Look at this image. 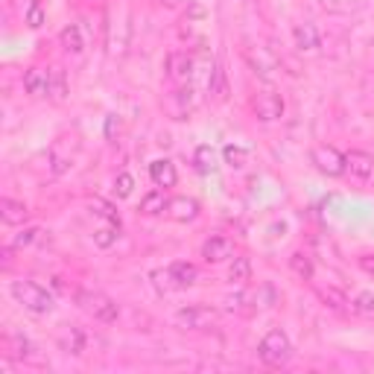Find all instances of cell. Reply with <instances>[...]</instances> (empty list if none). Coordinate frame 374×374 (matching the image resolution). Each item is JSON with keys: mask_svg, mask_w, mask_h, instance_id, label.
<instances>
[{"mask_svg": "<svg viewBox=\"0 0 374 374\" xmlns=\"http://www.w3.org/2000/svg\"><path fill=\"white\" fill-rule=\"evenodd\" d=\"M88 208H91L97 217H102L105 222H117L120 225V213H117V208L112 202H105V199H100V196H94V199H88Z\"/></svg>", "mask_w": 374, "mask_h": 374, "instance_id": "d4e9b609", "label": "cell"}, {"mask_svg": "<svg viewBox=\"0 0 374 374\" xmlns=\"http://www.w3.org/2000/svg\"><path fill=\"white\" fill-rule=\"evenodd\" d=\"M231 255H234V243H231L228 237H222V234H213V237H208L202 243V258L208 263H222Z\"/></svg>", "mask_w": 374, "mask_h": 374, "instance_id": "30bf717a", "label": "cell"}, {"mask_svg": "<svg viewBox=\"0 0 374 374\" xmlns=\"http://www.w3.org/2000/svg\"><path fill=\"white\" fill-rule=\"evenodd\" d=\"M62 348L67 354H74V357H79V354L85 351V330L82 328H67V333L62 336Z\"/></svg>", "mask_w": 374, "mask_h": 374, "instance_id": "603a6c76", "label": "cell"}, {"mask_svg": "<svg viewBox=\"0 0 374 374\" xmlns=\"http://www.w3.org/2000/svg\"><path fill=\"white\" fill-rule=\"evenodd\" d=\"M310 161H313V167H316L319 173H322V175H330V179H340V175H345V155L336 149V147H328V144L313 147Z\"/></svg>", "mask_w": 374, "mask_h": 374, "instance_id": "5b68a950", "label": "cell"}, {"mask_svg": "<svg viewBox=\"0 0 374 374\" xmlns=\"http://www.w3.org/2000/svg\"><path fill=\"white\" fill-rule=\"evenodd\" d=\"M217 319H220V313L208 305H187L175 313V325L185 330H208L217 325Z\"/></svg>", "mask_w": 374, "mask_h": 374, "instance_id": "277c9868", "label": "cell"}, {"mask_svg": "<svg viewBox=\"0 0 374 374\" xmlns=\"http://www.w3.org/2000/svg\"><path fill=\"white\" fill-rule=\"evenodd\" d=\"M167 74L175 82H187L193 76V56L187 50H175L167 56Z\"/></svg>", "mask_w": 374, "mask_h": 374, "instance_id": "8fae6325", "label": "cell"}, {"mask_svg": "<svg viewBox=\"0 0 374 374\" xmlns=\"http://www.w3.org/2000/svg\"><path fill=\"white\" fill-rule=\"evenodd\" d=\"M290 269H293L301 281H313V260H310V255H305V252H293V255H290Z\"/></svg>", "mask_w": 374, "mask_h": 374, "instance_id": "cb8c5ba5", "label": "cell"}, {"mask_svg": "<svg viewBox=\"0 0 374 374\" xmlns=\"http://www.w3.org/2000/svg\"><path fill=\"white\" fill-rule=\"evenodd\" d=\"M114 190H117V196H120V199H129V196H132V190H135V179H132L129 173H120L117 179H114Z\"/></svg>", "mask_w": 374, "mask_h": 374, "instance_id": "4dcf8cb0", "label": "cell"}, {"mask_svg": "<svg viewBox=\"0 0 374 374\" xmlns=\"http://www.w3.org/2000/svg\"><path fill=\"white\" fill-rule=\"evenodd\" d=\"M0 220H4L6 225H24L29 220V208L24 202L18 199H0Z\"/></svg>", "mask_w": 374, "mask_h": 374, "instance_id": "9a60e30c", "label": "cell"}, {"mask_svg": "<svg viewBox=\"0 0 374 374\" xmlns=\"http://www.w3.org/2000/svg\"><path fill=\"white\" fill-rule=\"evenodd\" d=\"M167 202L170 199L161 190H152V193H147L144 199H140V213H144V217H158V213L167 211Z\"/></svg>", "mask_w": 374, "mask_h": 374, "instance_id": "d6986e66", "label": "cell"}, {"mask_svg": "<svg viewBox=\"0 0 374 374\" xmlns=\"http://www.w3.org/2000/svg\"><path fill=\"white\" fill-rule=\"evenodd\" d=\"M76 305H79L82 310H88V313H91L97 322H102V325L117 322V316H120L117 301L109 298L105 293H97V290H76Z\"/></svg>", "mask_w": 374, "mask_h": 374, "instance_id": "3957f363", "label": "cell"}, {"mask_svg": "<svg viewBox=\"0 0 374 374\" xmlns=\"http://www.w3.org/2000/svg\"><path fill=\"white\" fill-rule=\"evenodd\" d=\"M39 234H41V231L35 228V225H29V228H24L21 234L15 237V246H18V248H24V246H32L35 240H39Z\"/></svg>", "mask_w": 374, "mask_h": 374, "instance_id": "1f68e13d", "label": "cell"}, {"mask_svg": "<svg viewBox=\"0 0 374 374\" xmlns=\"http://www.w3.org/2000/svg\"><path fill=\"white\" fill-rule=\"evenodd\" d=\"M222 158H225V164H228V167L243 170V167L248 164V149L240 147V144H228V147L222 149Z\"/></svg>", "mask_w": 374, "mask_h": 374, "instance_id": "484cf974", "label": "cell"}, {"mask_svg": "<svg viewBox=\"0 0 374 374\" xmlns=\"http://www.w3.org/2000/svg\"><path fill=\"white\" fill-rule=\"evenodd\" d=\"M167 213L175 222H193L199 217V202H196L193 196H173L167 202Z\"/></svg>", "mask_w": 374, "mask_h": 374, "instance_id": "9c48e42d", "label": "cell"}, {"mask_svg": "<svg viewBox=\"0 0 374 374\" xmlns=\"http://www.w3.org/2000/svg\"><path fill=\"white\" fill-rule=\"evenodd\" d=\"M319 298H322L330 310H342V307L348 305V301H345V295H342L340 290H333V287H328V290H319Z\"/></svg>", "mask_w": 374, "mask_h": 374, "instance_id": "f546056e", "label": "cell"}, {"mask_svg": "<svg viewBox=\"0 0 374 374\" xmlns=\"http://www.w3.org/2000/svg\"><path fill=\"white\" fill-rule=\"evenodd\" d=\"M293 39H295V47H298L301 53H310V50H316L319 44H322V32H319L316 24L305 21V24H295Z\"/></svg>", "mask_w": 374, "mask_h": 374, "instance_id": "4fadbf2b", "label": "cell"}, {"mask_svg": "<svg viewBox=\"0 0 374 374\" xmlns=\"http://www.w3.org/2000/svg\"><path fill=\"white\" fill-rule=\"evenodd\" d=\"M283 97L281 94H272V91H263V94H258L255 100H252V112H255V117L258 120H281L283 117Z\"/></svg>", "mask_w": 374, "mask_h": 374, "instance_id": "52a82bcc", "label": "cell"}, {"mask_svg": "<svg viewBox=\"0 0 374 374\" xmlns=\"http://www.w3.org/2000/svg\"><path fill=\"white\" fill-rule=\"evenodd\" d=\"M228 281L231 283H246V281H252V260L248 258H234L228 266Z\"/></svg>", "mask_w": 374, "mask_h": 374, "instance_id": "7402d4cb", "label": "cell"}, {"mask_svg": "<svg viewBox=\"0 0 374 374\" xmlns=\"http://www.w3.org/2000/svg\"><path fill=\"white\" fill-rule=\"evenodd\" d=\"M117 237H120V225L117 222H105L97 234H94V243L100 246V248H112L114 243H117Z\"/></svg>", "mask_w": 374, "mask_h": 374, "instance_id": "4316f807", "label": "cell"}, {"mask_svg": "<svg viewBox=\"0 0 374 374\" xmlns=\"http://www.w3.org/2000/svg\"><path fill=\"white\" fill-rule=\"evenodd\" d=\"M167 278L173 281V287H193L196 278H199V269L187 260H175L167 269Z\"/></svg>", "mask_w": 374, "mask_h": 374, "instance_id": "2e32d148", "label": "cell"}, {"mask_svg": "<svg viewBox=\"0 0 374 374\" xmlns=\"http://www.w3.org/2000/svg\"><path fill=\"white\" fill-rule=\"evenodd\" d=\"M193 164H196V170H199V173H213V170H217V149L208 147V144L196 147Z\"/></svg>", "mask_w": 374, "mask_h": 374, "instance_id": "44dd1931", "label": "cell"}, {"mask_svg": "<svg viewBox=\"0 0 374 374\" xmlns=\"http://www.w3.org/2000/svg\"><path fill=\"white\" fill-rule=\"evenodd\" d=\"M357 266L366 272V275H374V252H366V255H360L357 258Z\"/></svg>", "mask_w": 374, "mask_h": 374, "instance_id": "836d02e7", "label": "cell"}, {"mask_svg": "<svg viewBox=\"0 0 374 374\" xmlns=\"http://www.w3.org/2000/svg\"><path fill=\"white\" fill-rule=\"evenodd\" d=\"M12 298L21 305L27 313H35V316H47L50 310H53V295L44 290V287H39L35 281H12Z\"/></svg>", "mask_w": 374, "mask_h": 374, "instance_id": "6da1fadb", "label": "cell"}, {"mask_svg": "<svg viewBox=\"0 0 374 374\" xmlns=\"http://www.w3.org/2000/svg\"><path fill=\"white\" fill-rule=\"evenodd\" d=\"M6 345L12 348V351H9V357H15V360H27V363H39V357H35V345L27 340V336L9 333V336H6Z\"/></svg>", "mask_w": 374, "mask_h": 374, "instance_id": "e0dca14e", "label": "cell"}, {"mask_svg": "<svg viewBox=\"0 0 374 374\" xmlns=\"http://www.w3.org/2000/svg\"><path fill=\"white\" fill-rule=\"evenodd\" d=\"M161 4H167V6H175V4H182V0H161Z\"/></svg>", "mask_w": 374, "mask_h": 374, "instance_id": "d590c367", "label": "cell"}, {"mask_svg": "<svg viewBox=\"0 0 374 374\" xmlns=\"http://www.w3.org/2000/svg\"><path fill=\"white\" fill-rule=\"evenodd\" d=\"M149 179L158 185V187H173L179 182V173H175V164L167 161V158H158V161L149 164Z\"/></svg>", "mask_w": 374, "mask_h": 374, "instance_id": "5bb4252c", "label": "cell"}, {"mask_svg": "<svg viewBox=\"0 0 374 374\" xmlns=\"http://www.w3.org/2000/svg\"><path fill=\"white\" fill-rule=\"evenodd\" d=\"M24 21H27V27L29 29H39L44 21H47V12H44V6L35 0V4H29V9H27V15H24Z\"/></svg>", "mask_w": 374, "mask_h": 374, "instance_id": "83f0119b", "label": "cell"}, {"mask_svg": "<svg viewBox=\"0 0 374 374\" xmlns=\"http://www.w3.org/2000/svg\"><path fill=\"white\" fill-rule=\"evenodd\" d=\"M24 91L29 97H47L50 94V70L44 67H29L24 74Z\"/></svg>", "mask_w": 374, "mask_h": 374, "instance_id": "7c38bea8", "label": "cell"}, {"mask_svg": "<svg viewBox=\"0 0 374 374\" xmlns=\"http://www.w3.org/2000/svg\"><path fill=\"white\" fill-rule=\"evenodd\" d=\"M345 173L351 175V179H357V182H371V175H374V155L366 152V149L345 152Z\"/></svg>", "mask_w": 374, "mask_h": 374, "instance_id": "8992f818", "label": "cell"}, {"mask_svg": "<svg viewBox=\"0 0 374 374\" xmlns=\"http://www.w3.org/2000/svg\"><path fill=\"white\" fill-rule=\"evenodd\" d=\"M59 44L65 47V53H74V56H79V53L85 50L82 27H79V24H67V27L59 32Z\"/></svg>", "mask_w": 374, "mask_h": 374, "instance_id": "ac0fdd59", "label": "cell"}, {"mask_svg": "<svg viewBox=\"0 0 374 374\" xmlns=\"http://www.w3.org/2000/svg\"><path fill=\"white\" fill-rule=\"evenodd\" d=\"M196 91L187 85V88H179V91H173L167 100H164V109H167V114L170 117H175V120H185L193 109H196Z\"/></svg>", "mask_w": 374, "mask_h": 374, "instance_id": "ba28073f", "label": "cell"}, {"mask_svg": "<svg viewBox=\"0 0 374 374\" xmlns=\"http://www.w3.org/2000/svg\"><path fill=\"white\" fill-rule=\"evenodd\" d=\"M351 310L357 316H374V295L371 293H360L351 301Z\"/></svg>", "mask_w": 374, "mask_h": 374, "instance_id": "f1b7e54d", "label": "cell"}, {"mask_svg": "<svg viewBox=\"0 0 374 374\" xmlns=\"http://www.w3.org/2000/svg\"><path fill=\"white\" fill-rule=\"evenodd\" d=\"M53 102H65L67 100V76L62 67H53L50 70V94H47Z\"/></svg>", "mask_w": 374, "mask_h": 374, "instance_id": "ffe728a7", "label": "cell"}, {"mask_svg": "<svg viewBox=\"0 0 374 374\" xmlns=\"http://www.w3.org/2000/svg\"><path fill=\"white\" fill-rule=\"evenodd\" d=\"M255 301H258L260 307H272L275 301H278V295H275V290L269 287V283H263V287H260V293L255 295Z\"/></svg>", "mask_w": 374, "mask_h": 374, "instance_id": "d6a6232c", "label": "cell"}, {"mask_svg": "<svg viewBox=\"0 0 374 374\" xmlns=\"http://www.w3.org/2000/svg\"><path fill=\"white\" fill-rule=\"evenodd\" d=\"M12 263V252H9V248H4V266H9Z\"/></svg>", "mask_w": 374, "mask_h": 374, "instance_id": "e575fe53", "label": "cell"}, {"mask_svg": "<svg viewBox=\"0 0 374 374\" xmlns=\"http://www.w3.org/2000/svg\"><path fill=\"white\" fill-rule=\"evenodd\" d=\"M258 357L266 363V366H287L290 357H293V342H290V336L283 333L281 328H272L269 333L260 340L258 345Z\"/></svg>", "mask_w": 374, "mask_h": 374, "instance_id": "7a4b0ae2", "label": "cell"}]
</instances>
